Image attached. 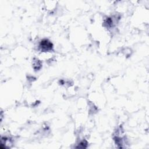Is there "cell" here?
Returning a JSON list of instances; mask_svg holds the SVG:
<instances>
[{"instance_id": "obj_1", "label": "cell", "mask_w": 149, "mask_h": 149, "mask_svg": "<svg viewBox=\"0 0 149 149\" xmlns=\"http://www.w3.org/2000/svg\"><path fill=\"white\" fill-rule=\"evenodd\" d=\"M51 44L49 43V42H47V40L45 41V42H42V47H43V48H45L46 50H48L51 48Z\"/></svg>"}]
</instances>
